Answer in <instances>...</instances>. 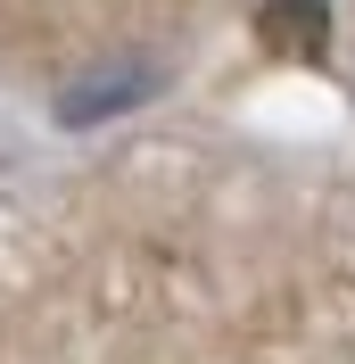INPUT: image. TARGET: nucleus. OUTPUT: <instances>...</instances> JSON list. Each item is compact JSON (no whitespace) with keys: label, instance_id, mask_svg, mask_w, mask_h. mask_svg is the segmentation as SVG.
<instances>
[{"label":"nucleus","instance_id":"nucleus-2","mask_svg":"<svg viewBox=\"0 0 355 364\" xmlns=\"http://www.w3.org/2000/svg\"><path fill=\"white\" fill-rule=\"evenodd\" d=\"M265 42L281 58H322L331 50V9L322 0H273L265 9Z\"/></svg>","mask_w":355,"mask_h":364},{"label":"nucleus","instance_id":"nucleus-1","mask_svg":"<svg viewBox=\"0 0 355 364\" xmlns=\"http://www.w3.org/2000/svg\"><path fill=\"white\" fill-rule=\"evenodd\" d=\"M149 91H157V67H149V58H124V67H99L91 83H75L67 100H58V116H67V124H99V116L141 108Z\"/></svg>","mask_w":355,"mask_h":364}]
</instances>
